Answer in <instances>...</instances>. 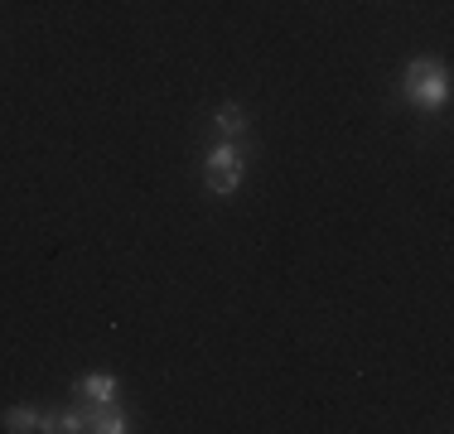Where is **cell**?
Here are the masks:
<instances>
[{"label": "cell", "instance_id": "obj_1", "mask_svg": "<svg viewBox=\"0 0 454 434\" xmlns=\"http://www.w3.org/2000/svg\"><path fill=\"white\" fill-rule=\"evenodd\" d=\"M402 92H406V102L420 106V112H440V106L450 102V73H445V63L411 58L406 63V78H402Z\"/></svg>", "mask_w": 454, "mask_h": 434}, {"label": "cell", "instance_id": "obj_4", "mask_svg": "<svg viewBox=\"0 0 454 434\" xmlns=\"http://www.w3.org/2000/svg\"><path fill=\"white\" fill-rule=\"evenodd\" d=\"M78 391L92 400V406H102V400H116V376H106V372H92V376H82Z\"/></svg>", "mask_w": 454, "mask_h": 434}, {"label": "cell", "instance_id": "obj_6", "mask_svg": "<svg viewBox=\"0 0 454 434\" xmlns=\"http://www.w3.org/2000/svg\"><path fill=\"white\" fill-rule=\"evenodd\" d=\"M5 430H15V434H25V430H39V410H29V406H15L5 415Z\"/></svg>", "mask_w": 454, "mask_h": 434}, {"label": "cell", "instance_id": "obj_5", "mask_svg": "<svg viewBox=\"0 0 454 434\" xmlns=\"http://www.w3.org/2000/svg\"><path fill=\"white\" fill-rule=\"evenodd\" d=\"M213 121H218V130H223L227 140L247 136V112H242V106H218V116H213Z\"/></svg>", "mask_w": 454, "mask_h": 434}, {"label": "cell", "instance_id": "obj_3", "mask_svg": "<svg viewBox=\"0 0 454 434\" xmlns=\"http://www.w3.org/2000/svg\"><path fill=\"white\" fill-rule=\"evenodd\" d=\"M88 430H102V434H121L126 430V415L116 410V400H102V406L88 410Z\"/></svg>", "mask_w": 454, "mask_h": 434}, {"label": "cell", "instance_id": "obj_2", "mask_svg": "<svg viewBox=\"0 0 454 434\" xmlns=\"http://www.w3.org/2000/svg\"><path fill=\"white\" fill-rule=\"evenodd\" d=\"M203 183H208V193H237V183H242V150L237 145H218L208 155V165H203Z\"/></svg>", "mask_w": 454, "mask_h": 434}]
</instances>
